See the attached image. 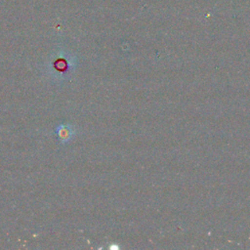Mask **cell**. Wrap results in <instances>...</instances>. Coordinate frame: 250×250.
<instances>
[{
    "label": "cell",
    "mask_w": 250,
    "mask_h": 250,
    "mask_svg": "<svg viewBox=\"0 0 250 250\" xmlns=\"http://www.w3.org/2000/svg\"><path fill=\"white\" fill-rule=\"evenodd\" d=\"M57 135L58 138L62 141V142H66L70 139V137L72 136V130L69 126H60L57 130Z\"/></svg>",
    "instance_id": "1"
}]
</instances>
